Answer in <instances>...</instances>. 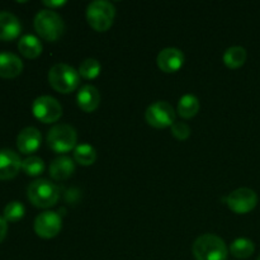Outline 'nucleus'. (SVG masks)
Wrapping results in <instances>:
<instances>
[{
	"mask_svg": "<svg viewBox=\"0 0 260 260\" xmlns=\"http://www.w3.org/2000/svg\"><path fill=\"white\" fill-rule=\"evenodd\" d=\"M192 251L196 260H226L229 255L225 241L212 234L200 236L193 244Z\"/></svg>",
	"mask_w": 260,
	"mask_h": 260,
	"instance_id": "f257e3e1",
	"label": "nucleus"
},
{
	"mask_svg": "<svg viewBox=\"0 0 260 260\" xmlns=\"http://www.w3.org/2000/svg\"><path fill=\"white\" fill-rule=\"evenodd\" d=\"M33 25L40 37L48 42L57 41L65 32V23H63L62 18L57 13L50 9L38 12L35 17Z\"/></svg>",
	"mask_w": 260,
	"mask_h": 260,
	"instance_id": "f03ea898",
	"label": "nucleus"
},
{
	"mask_svg": "<svg viewBox=\"0 0 260 260\" xmlns=\"http://www.w3.org/2000/svg\"><path fill=\"white\" fill-rule=\"evenodd\" d=\"M48 83L61 94L73 93L80 84V75L68 63H56L48 71Z\"/></svg>",
	"mask_w": 260,
	"mask_h": 260,
	"instance_id": "7ed1b4c3",
	"label": "nucleus"
},
{
	"mask_svg": "<svg viewBox=\"0 0 260 260\" xmlns=\"http://www.w3.org/2000/svg\"><path fill=\"white\" fill-rule=\"evenodd\" d=\"M116 17V8L106 0H95L88 5L86 20L96 32H106L113 24Z\"/></svg>",
	"mask_w": 260,
	"mask_h": 260,
	"instance_id": "20e7f679",
	"label": "nucleus"
},
{
	"mask_svg": "<svg viewBox=\"0 0 260 260\" xmlns=\"http://www.w3.org/2000/svg\"><path fill=\"white\" fill-rule=\"evenodd\" d=\"M27 196L29 202L38 208H50L60 198L58 188L47 179H37L28 185Z\"/></svg>",
	"mask_w": 260,
	"mask_h": 260,
	"instance_id": "39448f33",
	"label": "nucleus"
},
{
	"mask_svg": "<svg viewBox=\"0 0 260 260\" xmlns=\"http://www.w3.org/2000/svg\"><path fill=\"white\" fill-rule=\"evenodd\" d=\"M76 141H78V134H76V129L70 124H56L48 131V146L57 154H65L70 150H75Z\"/></svg>",
	"mask_w": 260,
	"mask_h": 260,
	"instance_id": "423d86ee",
	"label": "nucleus"
},
{
	"mask_svg": "<svg viewBox=\"0 0 260 260\" xmlns=\"http://www.w3.org/2000/svg\"><path fill=\"white\" fill-rule=\"evenodd\" d=\"M32 112L33 116L42 123H55L62 116V107L53 96L42 95L35 99Z\"/></svg>",
	"mask_w": 260,
	"mask_h": 260,
	"instance_id": "0eeeda50",
	"label": "nucleus"
},
{
	"mask_svg": "<svg viewBox=\"0 0 260 260\" xmlns=\"http://www.w3.org/2000/svg\"><path fill=\"white\" fill-rule=\"evenodd\" d=\"M146 122L155 128H167L175 123V111L168 102H155L145 112Z\"/></svg>",
	"mask_w": 260,
	"mask_h": 260,
	"instance_id": "6e6552de",
	"label": "nucleus"
},
{
	"mask_svg": "<svg viewBox=\"0 0 260 260\" xmlns=\"http://www.w3.org/2000/svg\"><path fill=\"white\" fill-rule=\"evenodd\" d=\"M226 203L233 212L245 215L253 211L258 205V196L250 188H239L228 196Z\"/></svg>",
	"mask_w": 260,
	"mask_h": 260,
	"instance_id": "1a4fd4ad",
	"label": "nucleus"
},
{
	"mask_svg": "<svg viewBox=\"0 0 260 260\" xmlns=\"http://www.w3.org/2000/svg\"><path fill=\"white\" fill-rule=\"evenodd\" d=\"M35 233L42 239H53L60 234L62 228L61 217L53 211L40 213L35 220Z\"/></svg>",
	"mask_w": 260,
	"mask_h": 260,
	"instance_id": "9d476101",
	"label": "nucleus"
},
{
	"mask_svg": "<svg viewBox=\"0 0 260 260\" xmlns=\"http://www.w3.org/2000/svg\"><path fill=\"white\" fill-rule=\"evenodd\" d=\"M156 62L160 70L164 73H177L184 63V53L175 47H167L160 51Z\"/></svg>",
	"mask_w": 260,
	"mask_h": 260,
	"instance_id": "9b49d317",
	"label": "nucleus"
},
{
	"mask_svg": "<svg viewBox=\"0 0 260 260\" xmlns=\"http://www.w3.org/2000/svg\"><path fill=\"white\" fill-rule=\"evenodd\" d=\"M22 160L13 150H0V180H10L15 178L22 169Z\"/></svg>",
	"mask_w": 260,
	"mask_h": 260,
	"instance_id": "f8f14e48",
	"label": "nucleus"
},
{
	"mask_svg": "<svg viewBox=\"0 0 260 260\" xmlns=\"http://www.w3.org/2000/svg\"><path fill=\"white\" fill-rule=\"evenodd\" d=\"M42 142V135L36 127H25L17 137V147L22 154L30 155L37 151Z\"/></svg>",
	"mask_w": 260,
	"mask_h": 260,
	"instance_id": "ddd939ff",
	"label": "nucleus"
},
{
	"mask_svg": "<svg viewBox=\"0 0 260 260\" xmlns=\"http://www.w3.org/2000/svg\"><path fill=\"white\" fill-rule=\"evenodd\" d=\"M22 32V24L14 14L9 12H0V41L15 40Z\"/></svg>",
	"mask_w": 260,
	"mask_h": 260,
	"instance_id": "4468645a",
	"label": "nucleus"
},
{
	"mask_svg": "<svg viewBox=\"0 0 260 260\" xmlns=\"http://www.w3.org/2000/svg\"><path fill=\"white\" fill-rule=\"evenodd\" d=\"M76 101H78V106L80 107L81 111L91 113L101 104V93L95 86L88 84V85L81 86L80 90L78 91Z\"/></svg>",
	"mask_w": 260,
	"mask_h": 260,
	"instance_id": "2eb2a0df",
	"label": "nucleus"
},
{
	"mask_svg": "<svg viewBox=\"0 0 260 260\" xmlns=\"http://www.w3.org/2000/svg\"><path fill=\"white\" fill-rule=\"evenodd\" d=\"M22 71L23 62L17 55L12 52H0V78H17Z\"/></svg>",
	"mask_w": 260,
	"mask_h": 260,
	"instance_id": "dca6fc26",
	"label": "nucleus"
},
{
	"mask_svg": "<svg viewBox=\"0 0 260 260\" xmlns=\"http://www.w3.org/2000/svg\"><path fill=\"white\" fill-rule=\"evenodd\" d=\"M75 172V162L69 156H58L51 162L50 175L55 180H66Z\"/></svg>",
	"mask_w": 260,
	"mask_h": 260,
	"instance_id": "f3484780",
	"label": "nucleus"
},
{
	"mask_svg": "<svg viewBox=\"0 0 260 260\" xmlns=\"http://www.w3.org/2000/svg\"><path fill=\"white\" fill-rule=\"evenodd\" d=\"M42 43L36 36L25 35L18 42V50L25 58H37L42 53Z\"/></svg>",
	"mask_w": 260,
	"mask_h": 260,
	"instance_id": "a211bd4d",
	"label": "nucleus"
},
{
	"mask_svg": "<svg viewBox=\"0 0 260 260\" xmlns=\"http://www.w3.org/2000/svg\"><path fill=\"white\" fill-rule=\"evenodd\" d=\"M200 108L201 104L197 96L192 95V94H185L179 99L177 112L182 118L189 119L193 118L200 112Z\"/></svg>",
	"mask_w": 260,
	"mask_h": 260,
	"instance_id": "6ab92c4d",
	"label": "nucleus"
},
{
	"mask_svg": "<svg viewBox=\"0 0 260 260\" xmlns=\"http://www.w3.org/2000/svg\"><path fill=\"white\" fill-rule=\"evenodd\" d=\"M248 53L246 50L241 46H233L229 47L223 53V63L229 69H239L245 63Z\"/></svg>",
	"mask_w": 260,
	"mask_h": 260,
	"instance_id": "aec40b11",
	"label": "nucleus"
},
{
	"mask_svg": "<svg viewBox=\"0 0 260 260\" xmlns=\"http://www.w3.org/2000/svg\"><path fill=\"white\" fill-rule=\"evenodd\" d=\"M74 160L83 167L93 165L96 160L95 149L88 144L78 145L74 150Z\"/></svg>",
	"mask_w": 260,
	"mask_h": 260,
	"instance_id": "412c9836",
	"label": "nucleus"
},
{
	"mask_svg": "<svg viewBox=\"0 0 260 260\" xmlns=\"http://www.w3.org/2000/svg\"><path fill=\"white\" fill-rule=\"evenodd\" d=\"M255 250V245L251 240L246 238H239L231 244L230 251L235 258L238 259H246L251 256Z\"/></svg>",
	"mask_w": 260,
	"mask_h": 260,
	"instance_id": "4be33fe9",
	"label": "nucleus"
},
{
	"mask_svg": "<svg viewBox=\"0 0 260 260\" xmlns=\"http://www.w3.org/2000/svg\"><path fill=\"white\" fill-rule=\"evenodd\" d=\"M101 62L96 58H86L80 63L78 73L81 78L86 79V80H91V79H95L101 74Z\"/></svg>",
	"mask_w": 260,
	"mask_h": 260,
	"instance_id": "5701e85b",
	"label": "nucleus"
},
{
	"mask_svg": "<svg viewBox=\"0 0 260 260\" xmlns=\"http://www.w3.org/2000/svg\"><path fill=\"white\" fill-rule=\"evenodd\" d=\"M25 208L18 201H13L9 202L4 208V212H3V217L7 220V222H18V221L22 220L24 217Z\"/></svg>",
	"mask_w": 260,
	"mask_h": 260,
	"instance_id": "b1692460",
	"label": "nucleus"
},
{
	"mask_svg": "<svg viewBox=\"0 0 260 260\" xmlns=\"http://www.w3.org/2000/svg\"><path fill=\"white\" fill-rule=\"evenodd\" d=\"M22 169L29 177H38L45 172V162L38 156H29L23 160Z\"/></svg>",
	"mask_w": 260,
	"mask_h": 260,
	"instance_id": "393cba45",
	"label": "nucleus"
},
{
	"mask_svg": "<svg viewBox=\"0 0 260 260\" xmlns=\"http://www.w3.org/2000/svg\"><path fill=\"white\" fill-rule=\"evenodd\" d=\"M172 135L177 140L184 141L190 136V128L184 122H175L172 126Z\"/></svg>",
	"mask_w": 260,
	"mask_h": 260,
	"instance_id": "a878e982",
	"label": "nucleus"
},
{
	"mask_svg": "<svg viewBox=\"0 0 260 260\" xmlns=\"http://www.w3.org/2000/svg\"><path fill=\"white\" fill-rule=\"evenodd\" d=\"M8 233V222L3 216H0V243L5 239Z\"/></svg>",
	"mask_w": 260,
	"mask_h": 260,
	"instance_id": "bb28decb",
	"label": "nucleus"
},
{
	"mask_svg": "<svg viewBox=\"0 0 260 260\" xmlns=\"http://www.w3.org/2000/svg\"><path fill=\"white\" fill-rule=\"evenodd\" d=\"M43 4L46 5V7H48L50 8V10H53V9H56V8H60V7H62V5H65L66 4V2L65 0H58V2H47V0H45V2H43Z\"/></svg>",
	"mask_w": 260,
	"mask_h": 260,
	"instance_id": "cd10ccee",
	"label": "nucleus"
},
{
	"mask_svg": "<svg viewBox=\"0 0 260 260\" xmlns=\"http://www.w3.org/2000/svg\"><path fill=\"white\" fill-rule=\"evenodd\" d=\"M256 260H260V255H259V258H258V259H256Z\"/></svg>",
	"mask_w": 260,
	"mask_h": 260,
	"instance_id": "c85d7f7f",
	"label": "nucleus"
}]
</instances>
